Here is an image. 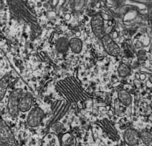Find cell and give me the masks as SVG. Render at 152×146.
<instances>
[{
    "instance_id": "30bf717a",
    "label": "cell",
    "mask_w": 152,
    "mask_h": 146,
    "mask_svg": "<svg viewBox=\"0 0 152 146\" xmlns=\"http://www.w3.org/2000/svg\"><path fill=\"white\" fill-rule=\"evenodd\" d=\"M61 145L62 146H76L77 145V139L71 133L64 134L62 136L61 139Z\"/></svg>"
},
{
    "instance_id": "5b68a950",
    "label": "cell",
    "mask_w": 152,
    "mask_h": 146,
    "mask_svg": "<svg viewBox=\"0 0 152 146\" xmlns=\"http://www.w3.org/2000/svg\"><path fill=\"white\" fill-rule=\"evenodd\" d=\"M101 41H102L104 50L109 54L112 56H117L121 52L120 48L110 35L106 34Z\"/></svg>"
},
{
    "instance_id": "5bb4252c",
    "label": "cell",
    "mask_w": 152,
    "mask_h": 146,
    "mask_svg": "<svg viewBox=\"0 0 152 146\" xmlns=\"http://www.w3.org/2000/svg\"><path fill=\"white\" fill-rule=\"evenodd\" d=\"M140 139L147 146H152V134L148 131H142L140 134Z\"/></svg>"
},
{
    "instance_id": "8992f818",
    "label": "cell",
    "mask_w": 152,
    "mask_h": 146,
    "mask_svg": "<svg viewBox=\"0 0 152 146\" xmlns=\"http://www.w3.org/2000/svg\"><path fill=\"white\" fill-rule=\"evenodd\" d=\"M124 141L130 146H135L137 145L140 139V134L133 129H128L124 134Z\"/></svg>"
},
{
    "instance_id": "2e32d148",
    "label": "cell",
    "mask_w": 152,
    "mask_h": 146,
    "mask_svg": "<svg viewBox=\"0 0 152 146\" xmlns=\"http://www.w3.org/2000/svg\"><path fill=\"white\" fill-rule=\"evenodd\" d=\"M118 73L121 77H126L130 74V69L126 64H121L118 68Z\"/></svg>"
},
{
    "instance_id": "52a82bcc",
    "label": "cell",
    "mask_w": 152,
    "mask_h": 146,
    "mask_svg": "<svg viewBox=\"0 0 152 146\" xmlns=\"http://www.w3.org/2000/svg\"><path fill=\"white\" fill-rule=\"evenodd\" d=\"M42 146H62L61 141L56 133H49L43 138Z\"/></svg>"
},
{
    "instance_id": "6da1fadb",
    "label": "cell",
    "mask_w": 152,
    "mask_h": 146,
    "mask_svg": "<svg viewBox=\"0 0 152 146\" xmlns=\"http://www.w3.org/2000/svg\"><path fill=\"white\" fill-rule=\"evenodd\" d=\"M23 95V92L21 89H16L11 93L8 102V111L10 115L15 118L18 115L20 101Z\"/></svg>"
},
{
    "instance_id": "7a4b0ae2",
    "label": "cell",
    "mask_w": 152,
    "mask_h": 146,
    "mask_svg": "<svg viewBox=\"0 0 152 146\" xmlns=\"http://www.w3.org/2000/svg\"><path fill=\"white\" fill-rule=\"evenodd\" d=\"M0 143L1 146H17L13 132L2 120L0 122Z\"/></svg>"
},
{
    "instance_id": "ba28073f",
    "label": "cell",
    "mask_w": 152,
    "mask_h": 146,
    "mask_svg": "<svg viewBox=\"0 0 152 146\" xmlns=\"http://www.w3.org/2000/svg\"><path fill=\"white\" fill-rule=\"evenodd\" d=\"M32 105V97L30 94H23L20 101L19 109L21 112H27L31 108Z\"/></svg>"
},
{
    "instance_id": "e0dca14e",
    "label": "cell",
    "mask_w": 152,
    "mask_h": 146,
    "mask_svg": "<svg viewBox=\"0 0 152 146\" xmlns=\"http://www.w3.org/2000/svg\"><path fill=\"white\" fill-rule=\"evenodd\" d=\"M53 130H54V131L56 132V134L59 133V132L61 131V130L62 129V126L60 124L56 123L54 124L53 126Z\"/></svg>"
},
{
    "instance_id": "3957f363",
    "label": "cell",
    "mask_w": 152,
    "mask_h": 146,
    "mask_svg": "<svg viewBox=\"0 0 152 146\" xmlns=\"http://www.w3.org/2000/svg\"><path fill=\"white\" fill-rule=\"evenodd\" d=\"M91 27H92L93 32L97 38L102 39L106 35L104 30V19L100 13H97L94 15L91 21Z\"/></svg>"
},
{
    "instance_id": "277c9868",
    "label": "cell",
    "mask_w": 152,
    "mask_h": 146,
    "mask_svg": "<svg viewBox=\"0 0 152 146\" xmlns=\"http://www.w3.org/2000/svg\"><path fill=\"white\" fill-rule=\"evenodd\" d=\"M44 117V113L41 108L36 107L32 109L28 116V124L31 127H36L42 122Z\"/></svg>"
},
{
    "instance_id": "9a60e30c",
    "label": "cell",
    "mask_w": 152,
    "mask_h": 146,
    "mask_svg": "<svg viewBox=\"0 0 152 146\" xmlns=\"http://www.w3.org/2000/svg\"><path fill=\"white\" fill-rule=\"evenodd\" d=\"M9 78L8 77H4V78L1 80L0 83V99H2L3 97H4L5 93L7 92V89L9 85Z\"/></svg>"
},
{
    "instance_id": "9c48e42d",
    "label": "cell",
    "mask_w": 152,
    "mask_h": 146,
    "mask_svg": "<svg viewBox=\"0 0 152 146\" xmlns=\"http://www.w3.org/2000/svg\"><path fill=\"white\" fill-rule=\"evenodd\" d=\"M118 99L119 102L126 106L128 107L132 104V97L129 93L125 89H120L118 92Z\"/></svg>"
},
{
    "instance_id": "7c38bea8",
    "label": "cell",
    "mask_w": 152,
    "mask_h": 146,
    "mask_svg": "<svg viewBox=\"0 0 152 146\" xmlns=\"http://www.w3.org/2000/svg\"><path fill=\"white\" fill-rule=\"evenodd\" d=\"M69 47L75 53H79L82 50V41L77 38H73L69 41Z\"/></svg>"
},
{
    "instance_id": "4fadbf2b",
    "label": "cell",
    "mask_w": 152,
    "mask_h": 146,
    "mask_svg": "<svg viewBox=\"0 0 152 146\" xmlns=\"http://www.w3.org/2000/svg\"><path fill=\"white\" fill-rule=\"evenodd\" d=\"M114 111L116 115L124 116L127 111V107L121 104L118 99H116L114 102Z\"/></svg>"
},
{
    "instance_id": "8fae6325",
    "label": "cell",
    "mask_w": 152,
    "mask_h": 146,
    "mask_svg": "<svg viewBox=\"0 0 152 146\" xmlns=\"http://www.w3.org/2000/svg\"><path fill=\"white\" fill-rule=\"evenodd\" d=\"M56 48L58 52L65 53L67 52L69 47V41L65 37H61L57 41L56 44Z\"/></svg>"
}]
</instances>
